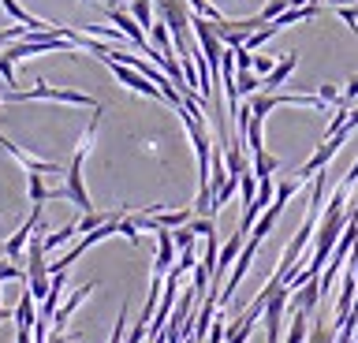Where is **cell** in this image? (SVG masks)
Wrapping results in <instances>:
<instances>
[{"label":"cell","instance_id":"obj_28","mask_svg":"<svg viewBox=\"0 0 358 343\" xmlns=\"http://www.w3.org/2000/svg\"><path fill=\"white\" fill-rule=\"evenodd\" d=\"M317 97H321V101H329V105H336V101H340V90H336L332 82H321V90H317Z\"/></svg>","mask_w":358,"mask_h":343},{"label":"cell","instance_id":"obj_33","mask_svg":"<svg viewBox=\"0 0 358 343\" xmlns=\"http://www.w3.org/2000/svg\"><path fill=\"white\" fill-rule=\"evenodd\" d=\"M351 209H355V213H358V198H355V205H351Z\"/></svg>","mask_w":358,"mask_h":343},{"label":"cell","instance_id":"obj_7","mask_svg":"<svg viewBox=\"0 0 358 343\" xmlns=\"http://www.w3.org/2000/svg\"><path fill=\"white\" fill-rule=\"evenodd\" d=\"M295 68H299V52H287L284 60H276V64H273V71H268L265 79H262L265 94H276L280 86H284V82L291 79V71H295Z\"/></svg>","mask_w":358,"mask_h":343},{"label":"cell","instance_id":"obj_14","mask_svg":"<svg viewBox=\"0 0 358 343\" xmlns=\"http://www.w3.org/2000/svg\"><path fill=\"white\" fill-rule=\"evenodd\" d=\"M276 168H280V161H276L268 149H257V153H254V164H250V172L257 175V180H265V175H273Z\"/></svg>","mask_w":358,"mask_h":343},{"label":"cell","instance_id":"obj_17","mask_svg":"<svg viewBox=\"0 0 358 343\" xmlns=\"http://www.w3.org/2000/svg\"><path fill=\"white\" fill-rule=\"evenodd\" d=\"M306 343H336V328L332 325H313L306 332Z\"/></svg>","mask_w":358,"mask_h":343},{"label":"cell","instance_id":"obj_29","mask_svg":"<svg viewBox=\"0 0 358 343\" xmlns=\"http://www.w3.org/2000/svg\"><path fill=\"white\" fill-rule=\"evenodd\" d=\"M273 64H276L273 57H254V64H250V68H254V71H257V75H262V79H265V75L273 71Z\"/></svg>","mask_w":358,"mask_h":343},{"label":"cell","instance_id":"obj_3","mask_svg":"<svg viewBox=\"0 0 358 343\" xmlns=\"http://www.w3.org/2000/svg\"><path fill=\"white\" fill-rule=\"evenodd\" d=\"M38 224H41V205H34V213L22 220V228L4 242V247H0L8 261H22V250H27V242H30V235H34V228H38Z\"/></svg>","mask_w":358,"mask_h":343},{"label":"cell","instance_id":"obj_10","mask_svg":"<svg viewBox=\"0 0 358 343\" xmlns=\"http://www.w3.org/2000/svg\"><path fill=\"white\" fill-rule=\"evenodd\" d=\"M306 332H310V321L302 309H291V321H287V340L284 343H306Z\"/></svg>","mask_w":358,"mask_h":343},{"label":"cell","instance_id":"obj_4","mask_svg":"<svg viewBox=\"0 0 358 343\" xmlns=\"http://www.w3.org/2000/svg\"><path fill=\"white\" fill-rule=\"evenodd\" d=\"M0 149H8L11 157H15V161H19V164H22V168H27V172H41V175H60V164H56V161H41V157H30V153L22 149V146H15V142H11L8 135H0Z\"/></svg>","mask_w":358,"mask_h":343},{"label":"cell","instance_id":"obj_5","mask_svg":"<svg viewBox=\"0 0 358 343\" xmlns=\"http://www.w3.org/2000/svg\"><path fill=\"white\" fill-rule=\"evenodd\" d=\"M94 287H97V280H86V284H78V287H75V295L67 298L64 306H56V314H52V321H49V325L64 332V328H67V321L75 317V309H78V306L86 302V298H90V291H94Z\"/></svg>","mask_w":358,"mask_h":343},{"label":"cell","instance_id":"obj_6","mask_svg":"<svg viewBox=\"0 0 358 343\" xmlns=\"http://www.w3.org/2000/svg\"><path fill=\"white\" fill-rule=\"evenodd\" d=\"M176 265V239L172 228H157V261H153V276H168V269Z\"/></svg>","mask_w":358,"mask_h":343},{"label":"cell","instance_id":"obj_13","mask_svg":"<svg viewBox=\"0 0 358 343\" xmlns=\"http://www.w3.org/2000/svg\"><path fill=\"white\" fill-rule=\"evenodd\" d=\"M235 90H239V94H246V97H250V94H257V90H262V75H257L254 68H235Z\"/></svg>","mask_w":358,"mask_h":343},{"label":"cell","instance_id":"obj_23","mask_svg":"<svg viewBox=\"0 0 358 343\" xmlns=\"http://www.w3.org/2000/svg\"><path fill=\"white\" fill-rule=\"evenodd\" d=\"M291 4V0H268V4L262 8V12H257V19H262V23H273V19L284 12V8Z\"/></svg>","mask_w":358,"mask_h":343},{"label":"cell","instance_id":"obj_25","mask_svg":"<svg viewBox=\"0 0 358 343\" xmlns=\"http://www.w3.org/2000/svg\"><path fill=\"white\" fill-rule=\"evenodd\" d=\"M112 213H83V220H78V231H94V228H101L108 220Z\"/></svg>","mask_w":358,"mask_h":343},{"label":"cell","instance_id":"obj_35","mask_svg":"<svg viewBox=\"0 0 358 343\" xmlns=\"http://www.w3.org/2000/svg\"><path fill=\"white\" fill-rule=\"evenodd\" d=\"M78 4H90V0H78Z\"/></svg>","mask_w":358,"mask_h":343},{"label":"cell","instance_id":"obj_20","mask_svg":"<svg viewBox=\"0 0 358 343\" xmlns=\"http://www.w3.org/2000/svg\"><path fill=\"white\" fill-rule=\"evenodd\" d=\"M299 180H284V183H276V194H273V202H280V205H287L291 198H295V191H299Z\"/></svg>","mask_w":358,"mask_h":343},{"label":"cell","instance_id":"obj_1","mask_svg":"<svg viewBox=\"0 0 358 343\" xmlns=\"http://www.w3.org/2000/svg\"><path fill=\"white\" fill-rule=\"evenodd\" d=\"M0 101H60V105H75V108H97V101L90 94H78V90H56L45 79H38L34 90H8Z\"/></svg>","mask_w":358,"mask_h":343},{"label":"cell","instance_id":"obj_34","mask_svg":"<svg viewBox=\"0 0 358 343\" xmlns=\"http://www.w3.org/2000/svg\"><path fill=\"white\" fill-rule=\"evenodd\" d=\"M105 4H120V0H105Z\"/></svg>","mask_w":358,"mask_h":343},{"label":"cell","instance_id":"obj_11","mask_svg":"<svg viewBox=\"0 0 358 343\" xmlns=\"http://www.w3.org/2000/svg\"><path fill=\"white\" fill-rule=\"evenodd\" d=\"M131 15L134 23H138L145 34H150V27L157 23V12H153V0H131Z\"/></svg>","mask_w":358,"mask_h":343},{"label":"cell","instance_id":"obj_19","mask_svg":"<svg viewBox=\"0 0 358 343\" xmlns=\"http://www.w3.org/2000/svg\"><path fill=\"white\" fill-rule=\"evenodd\" d=\"M172 239H176V250H190V247H194V228H190V224H183V228H172Z\"/></svg>","mask_w":358,"mask_h":343},{"label":"cell","instance_id":"obj_16","mask_svg":"<svg viewBox=\"0 0 358 343\" xmlns=\"http://www.w3.org/2000/svg\"><path fill=\"white\" fill-rule=\"evenodd\" d=\"M187 4H190V12L201 15V19H209V23H220V19H224V12L217 4H209V0H187Z\"/></svg>","mask_w":358,"mask_h":343},{"label":"cell","instance_id":"obj_24","mask_svg":"<svg viewBox=\"0 0 358 343\" xmlns=\"http://www.w3.org/2000/svg\"><path fill=\"white\" fill-rule=\"evenodd\" d=\"M123 336H127V306L120 302V317H116V325H112V340L108 343H123Z\"/></svg>","mask_w":358,"mask_h":343},{"label":"cell","instance_id":"obj_2","mask_svg":"<svg viewBox=\"0 0 358 343\" xmlns=\"http://www.w3.org/2000/svg\"><path fill=\"white\" fill-rule=\"evenodd\" d=\"M347 135H351V131H336V135H329V138H324L321 142V146H317V153H313V157L306 161V164H302V168H299V183H306V180H313V175H317L321 168H329V164H332V157H336V153H340V146H343V142H347Z\"/></svg>","mask_w":358,"mask_h":343},{"label":"cell","instance_id":"obj_9","mask_svg":"<svg viewBox=\"0 0 358 343\" xmlns=\"http://www.w3.org/2000/svg\"><path fill=\"white\" fill-rule=\"evenodd\" d=\"M38 298H34L30 291H22L19 295V306L11 309V321H15V328H34V321H38Z\"/></svg>","mask_w":358,"mask_h":343},{"label":"cell","instance_id":"obj_32","mask_svg":"<svg viewBox=\"0 0 358 343\" xmlns=\"http://www.w3.org/2000/svg\"><path fill=\"white\" fill-rule=\"evenodd\" d=\"M343 4H358V0H329V8H343Z\"/></svg>","mask_w":358,"mask_h":343},{"label":"cell","instance_id":"obj_26","mask_svg":"<svg viewBox=\"0 0 358 343\" xmlns=\"http://www.w3.org/2000/svg\"><path fill=\"white\" fill-rule=\"evenodd\" d=\"M355 97H358V75H351V79H347V86H343V94H340V101H336V105H347V108H351Z\"/></svg>","mask_w":358,"mask_h":343},{"label":"cell","instance_id":"obj_18","mask_svg":"<svg viewBox=\"0 0 358 343\" xmlns=\"http://www.w3.org/2000/svg\"><path fill=\"white\" fill-rule=\"evenodd\" d=\"M0 79H4V86H8V90H15V60H11L8 57V52H0Z\"/></svg>","mask_w":358,"mask_h":343},{"label":"cell","instance_id":"obj_21","mask_svg":"<svg viewBox=\"0 0 358 343\" xmlns=\"http://www.w3.org/2000/svg\"><path fill=\"white\" fill-rule=\"evenodd\" d=\"M194 265H198V254H194V247H190V250H179V258H176L172 269H176L179 276H187L190 269H194Z\"/></svg>","mask_w":358,"mask_h":343},{"label":"cell","instance_id":"obj_12","mask_svg":"<svg viewBox=\"0 0 358 343\" xmlns=\"http://www.w3.org/2000/svg\"><path fill=\"white\" fill-rule=\"evenodd\" d=\"M27 175H30V180H27V194H30V202H34V205H45V202L52 198V191L45 187V175H41V172H27Z\"/></svg>","mask_w":358,"mask_h":343},{"label":"cell","instance_id":"obj_22","mask_svg":"<svg viewBox=\"0 0 358 343\" xmlns=\"http://www.w3.org/2000/svg\"><path fill=\"white\" fill-rule=\"evenodd\" d=\"M239 191H243V205H246V202H254V198H257V175H254V172H243V180H239Z\"/></svg>","mask_w":358,"mask_h":343},{"label":"cell","instance_id":"obj_8","mask_svg":"<svg viewBox=\"0 0 358 343\" xmlns=\"http://www.w3.org/2000/svg\"><path fill=\"white\" fill-rule=\"evenodd\" d=\"M317 302H321V280L313 276V280H306L302 287H295V291H291V302H287V306H291V309H302V314H310Z\"/></svg>","mask_w":358,"mask_h":343},{"label":"cell","instance_id":"obj_31","mask_svg":"<svg viewBox=\"0 0 358 343\" xmlns=\"http://www.w3.org/2000/svg\"><path fill=\"white\" fill-rule=\"evenodd\" d=\"M15 343H34V336H30V328H15Z\"/></svg>","mask_w":358,"mask_h":343},{"label":"cell","instance_id":"obj_27","mask_svg":"<svg viewBox=\"0 0 358 343\" xmlns=\"http://www.w3.org/2000/svg\"><path fill=\"white\" fill-rule=\"evenodd\" d=\"M78 340H83L78 332H60V328H52V332H49V340H45V343H78Z\"/></svg>","mask_w":358,"mask_h":343},{"label":"cell","instance_id":"obj_15","mask_svg":"<svg viewBox=\"0 0 358 343\" xmlns=\"http://www.w3.org/2000/svg\"><path fill=\"white\" fill-rule=\"evenodd\" d=\"M75 235H83V231H78V224H67V228H60V231H49V235H41V242H45V254L56 250V247H64V242H71Z\"/></svg>","mask_w":358,"mask_h":343},{"label":"cell","instance_id":"obj_30","mask_svg":"<svg viewBox=\"0 0 358 343\" xmlns=\"http://www.w3.org/2000/svg\"><path fill=\"white\" fill-rule=\"evenodd\" d=\"M355 183H358V161L351 164V172H347V175H343V183H340V187H347V191H351V187H355Z\"/></svg>","mask_w":358,"mask_h":343}]
</instances>
